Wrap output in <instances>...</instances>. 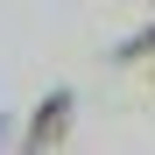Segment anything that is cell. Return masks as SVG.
Returning <instances> with one entry per match:
<instances>
[{"mask_svg": "<svg viewBox=\"0 0 155 155\" xmlns=\"http://www.w3.org/2000/svg\"><path fill=\"white\" fill-rule=\"evenodd\" d=\"M64 127H71V92H49L42 106H35V127H28V148H57V141H64Z\"/></svg>", "mask_w": 155, "mask_h": 155, "instance_id": "cell-1", "label": "cell"}, {"mask_svg": "<svg viewBox=\"0 0 155 155\" xmlns=\"http://www.w3.org/2000/svg\"><path fill=\"white\" fill-rule=\"evenodd\" d=\"M0 141H7V120H0Z\"/></svg>", "mask_w": 155, "mask_h": 155, "instance_id": "cell-3", "label": "cell"}, {"mask_svg": "<svg viewBox=\"0 0 155 155\" xmlns=\"http://www.w3.org/2000/svg\"><path fill=\"white\" fill-rule=\"evenodd\" d=\"M113 64H155V21H148L141 35H127V42L113 49Z\"/></svg>", "mask_w": 155, "mask_h": 155, "instance_id": "cell-2", "label": "cell"}]
</instances>
